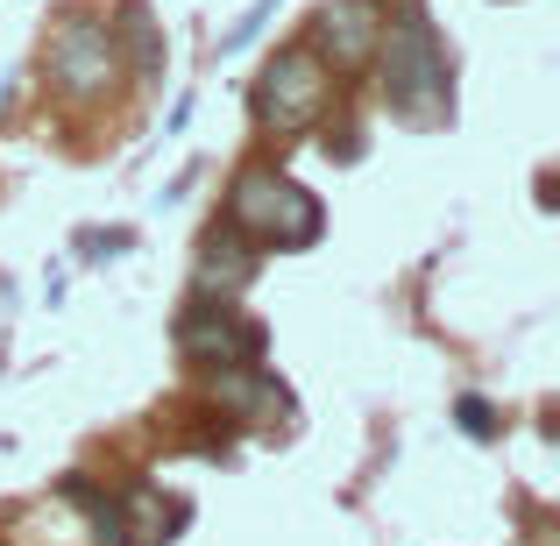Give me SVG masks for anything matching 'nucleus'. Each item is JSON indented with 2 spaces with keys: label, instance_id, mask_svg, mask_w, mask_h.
I'll use <instances>...</instances> for the list:
<instances>
[{
  "label": "nucleus",
  "instance_id": "6e6552de",
  "mask_svg": "<svg viewBox=\"0 0 560 546\" xmlns=\"http://www.w3.org/2000/svg\"><path fill=\"white\" fill-rule=\"evenodd\" d=\"M220 397H228L242 419H256V411H291L284 383L270 376L262 362H242V369H220Z\"/></svg>",
  "mask_w": 560,
  "mask_h": 546
},
{
  "label": "nucleus",
  "instance_id": "39448f33",
  "mask_svg": "<svg viewBox=\"0 0 560 546\" xmlns=\"http://www.w3.org/2000/svg\"><path fill=\"white\" fill-rule=\"evenodd\" d=\"M43 65H50V79L65 85L71 100L107 93V85H114V36H107V22H93V14H71V22L50 36Z\"/></svg>",
  "mask_w": 560,
  "mask_h": 546
},
{
  "label": "nucleus",
  "instance_id": "f8f14e48",
  "mask_svg": "<svg viewBox=\"0 0 560 546\" xmlns=\"http://www.w3.org/2000/svg\"><path fill=\"white\" fill-rule=\"evenodd\" d=\"M454 419H462L468 440H497V405H490V397H462V405H454Z\"/></svg>",
  "mask_w": 560,
  "mask_h": 546
},
{
  "label": "nucleus",
  "instance_id": "423d86ee",
  "mask_svg": "<svg viewBox=\"0 0 560 546\" xmlns=\"http://www.w3.org/2000/svg\"><path fill=\"white\" fill-rule=\"evenodd\" d=\"M376 36H383V8L376 0H341V8H327L319 28H313V43L334 57L327 71H362L376 57Z\"/></svg>",
  "mask_w": 560,
  "mask_h": 546
},
{
  "label": "nucleus",
  "instance_id": "20e7f679",
  "mask_svg": "<svg viewBox=\"0 0 560 546\" xmlns=\"http://www.w3.org/2000/svg\"><path fill=\"white\" fill-rule=\"evenodd\" d=\"M178 348L206 369H242V362H262V327L234 313V299L191 291V305L178 313Z\"/></svg>",
  "mask_w": 560,
  "mask_h": 546
},
{
  "label": "nucleus",
  "instance_id": "9b49d317",
  "mask_svg": "<svg viewBox=\"0 0 560 546\" xmlns=\"http://www.w3.org/2000/svg\"><path fill=\"white\" fill-rule=\"evenodd\" d=\"M270 14H277V0H256V8H248V14H242V22H234V28H228V36H220V57H234V50H248V43H256V36H262V22H270Z\"/></svg>",
  "mask_w": 560,
  "mask_h": 546
},
{
  "label": "nucleus",
  "instance_id": "f03ea898",
  "mask_svg": "<svg viewBox=\"0 0 560 546\" xmlns=\"http://www.w3.org/2000/svg\"><path fill=\"white\" fill-rule=\"evenodd\" d=\"M228 220L248 234L256 248H313L319 228H327V213H319V199L305 185L277 178L270 164H248L242 178L228 191Z\"/></svg>",
  "mask_w": 560,
  "mask_h": 546
},
{
  "label": "nucleus",
  "instance_id": "0eeeda50",
  "mask_svg": "<svg viewBox=\"0 0 560 546\" xmlns=\"http://www.w3.org/2000/svg\"><path fill=\"white\" fill-rule=\"evenodd\" d=\"M256 270H262V248L248 242L234 220H213V228H206V242H199V291L234 299V291H242Z\"/></svg>",
  "mask_w": 560,
  "mask_h": 546
},
{
  "label": "nucleus",
  "instance_id": "1a4fd4ad",
  "mask_svg": "<svg viewBox=\"0 0 560 546\" xmlns=\"http://www.w3.org/2000/svg\"><path fill=\"white\" fill-rule=\"evenodd\" d=\"M65 497H71V504L85 511V519H93V539H100V546H136V525H128L121 497L93 490V483H85V476H71V483H65Z\"/></svg>",
  "mask_w": 560,
  "mask_h": 546
},
{
  "label": "nucleus",
  "instance_id": "f257e3e1",
  "mask_svg": "<svg viewBox=\"0 0 560 546\" xmlns=\"http://www.w3.org/2000/svg\"><path fill=\"white\" fill-rule=\"evenodd\" d=\"M376 71H383V100H390L405 121H440V114H447V50H440L433 22H425L419 8L383 22Z\"/></svg>",
  "mask_w": 560,
  "mask_h": 546
},
{
  "label": "nucleus",
  "instance_id": "9d476101",
  "mask_svg": "<svg viewBox=\"0 0 560 546\" xmlns=\"http://www.w3.org/2000/svg\"><path fill=\"white\" fill-rule=\"evenodd\" d=\"M79 248H85V263H114V256H128V248H136V228H85Z\"/></svg>",
  "mask_w": 560,
  "mask_h": 546
},
{
  "label": "nucleus",
  "instance_id": "7ed1b4c3",
  "mask_svg": "<svg viewBox=\"0 0 560 546\" xmlns=\"http://www.w3.org/2000/svg\"><path fill=\"white\" fill-rule=\"evenodd\" d=\"M327 100H334L327 57H319L313 43H299V50L270 57V71L256 79V121L270 128V136H305V128L327 114Z\"/></svg>",
  "mask_w": 560,
  "mask_h": 546
},
{
  "label": "nucleus",
  "instance_id": "ddd939ff",
  "mask_svg": "<svg viewBox=\"0 0 560 546\" xmlns=\"http://www.w3.org/2000/svg\"><path fill=\"white\" fill-rule=\"evenodd\" d=\"M0 299H8V277H0Z\"/></svg>",
  "mask_w": 560,
  "mask_h": 546
}]
</instances>
